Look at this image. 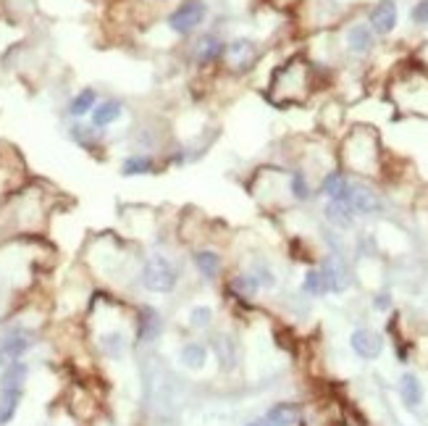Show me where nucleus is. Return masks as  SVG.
Here are the masks:
<instances>
[{
	"label": "nucleus",
	"instance_id": "ddd939ff",
	"mask_svg": "<svg viewBox=\"0 0 428 426\" xmlns=\"http://www.w3.org/2000/svg\"><path fill=\"white\" fill-rule=\"evenodd\" d=\"M95 103H97V92L87 87V90H82L79 95L71 98V103H69V113H71L74 119H82V116H87V113H92Z\"/></svg>",
	"mask_w": 428,
	"mask_h": 426
},
{
	"label": "nucleus",
	"instance_id": "412c9836",
	"mask_svg": "<svg viewBox=\"0 0 428 426\" xmlns=\"http://www.w3.org/2000/svg\"><path fill=\"white\" fill-rule=\"evenodd\" d=\"M224 53H226L224 43H218L213 37H203V40H200V48H197V61H200V64H211V61H215L218 55H224Z\"/></svg>",
	"mask_w": 428,
	"mask_h": 426
},
{
	"label": "nucleus",
	"instance_id": "f8f14e48",
	"mask_svg": "<svg viewBox=\"0 0 428 426\" xmlns=\"http://www.w3.org/2000/svg\"><path fill=\"white\" fill-rule=\"evenodd\" d=\"M350 182L344 179L342 174H329L323 179V187L321 192L326 197H331V200H339V203H347V197H350Z\"/></svg>",
	"mask_w": 428,
	"mask_h": 426
},
{
	"label": "nucleus",
	"instance_id": "393cba45",
	"mask_svg": "<svg viewBox=\"0 0 428 426\" xmlns=\"http://www.w3.org/2000/svg\"><path fill=\"white\" fill-rule=\"evenodd\" d=\"M231 287H234L236 295H242V297H252L257 292L255 276H250V274H242V276H236L234 282H231Z\"/></svg>",
	"mask_w": 428,
	"mask_h": 426
},
{
	"label": "nucleus",
	"instance_id": "aec40b11",
	"mask_svg": "<svg viewBox=\"0 0 428 426\" xmlns=\"http://www.w3.org/2000/svg\"><path fill=\"white\" fill-rule=\"evenodd\" d=\"M194 263H197V269H200L203 276H208V279H213L215 274L221 271V258H218V253H213V250H200L194 255Z\"/></svg>",
	"mask_w": 428,
	"mask_h": 426
},
{
	"label": "nucleus",
	"instance_id": "7ed1b4c3",
	"mask_svg": "<svg viewBox=\"0 0 428 426\" xmlns=\"http://www.w3.org/2000/svg\"><path fill=\"white\" fill-rule=\"evenodd\" d=\"M32 348V334L24 332V329H16L11 334L0 339V369L11 366V363L22 361V355Z\"/></svg>",
	"mask_w": 428,
	"mask_h": 426
},
{
	"label": "nucleus",
	"instance_id": "f03ea898",
	"mask_svg": "<svg viewBox=\"0 0 428 426\" xmlns=\"http://www.w3.org/2000/svg\"><path fill=\"white\" fill-rule=\"evenodd\" d=\"M208 16V6L203 0H187L169 16V29L176 34H192Z\"/></svg>",
	"mask_w": 428,
	"mask_h": 426
},
{
	"label": "nucleus",
	"instance_id": "5701e85b",
	"mask_svg": "<svg viewBox=\"0 0 428 426\" xmlns=\"http://www.w3.org/2000/svg\"><path fill=\"white\" fill-rule=\"evenodd\" d=\"M205 358H208V350H205V345H200V342H192V345H187V348L182 350V363L187 369H203Z\"/></svg>",
	"mask_w": 428,
	"mask_h": 426
},
{
	"label": "nucleus",
	"instance_id": "9d476101",
	"mask_svg": "<svg viewBox=\"0 0 428 426\" xmlns=\"http://www.w3.org/2000/svg\"><path fill=\"white\" fill-rule=\"evenodd\" d=\"M300 418V408L292 403H278L266 413V424L271 426H294Z\"/></svg>",
	"mask_w": 428,
	"mask_h": 426
},
{
	"label": "nucleus",
	"instance_id": "a878e982",
	"mask_svg": "<svg viewBox=\"0 0 428 426\" xmlns=\"http://www.w3.org/2000/svg\"><path fill=\"white\" fill-rule=\"evenodd\" d=\"M292 195L297 197V200H308V197H311V187L305 182V174H302V171H294V174H292Z\"/></svg>",
	"mask_w": 428,
	"mask_h": 426
},
{
	"label": "nucleus",
	"instance_id": "cd10ccee",
	"mask_svg": "<svg viewBox=\"0 0 428 426\" xmlns=\"http://www.w3.org/2000/svg\"><path fill=\"white\" fill-rule=\"evenodd\" d=\"M103 345H106V350L110 353V355H121L124 353V337L121 334H110V337L103 339Z\"/></svg>",
	"mask_w": 428,
	"mask_h": 426
},
{
	"label": "nucleus",
	"instance_id": "1a4fd4ad",
	"mask_svg": "<svg viewBox=\"0 0 428 426\" xmlns=\"http://www.w3.org/2000/svg\"><path fill=\"white\" fill-rule=\"evenodd\" d=\"M347 48L357 55L368 53L373 48V29L365 27V24H355L352 29L347 32Z\"/></svg>",
	"mask_w": 428,
	"mask_h": 426
},
{
	"label": "nucleus",
	"instance_id": "f257e3e1",
	"mask_svg": "<svg viewBox=\"0 0 428 426\" xmlns=\"http://www.w3.org/2000/svg\"><path fill=\"white\" fill-rule=\"evenodd\" d=\"M142 284L152 292H171L176 287V269L166 255H152L145 271H142Z\"/></svg>",
	"mask_w": 428,
	"mask_h": 426
},
{
	"label": "nucleus",
	"instance_id": "0eeeda50",
	"mask_svg": "<svg viewBox=\"0 0 428 426\" xmlns=\"http://www.w3.org/2000/svg\"><path fill=\"white\" fill-rule=\"evenodd\" d=\"M321 274H323V279H326V287H329L331 292H344L347 284H350V274H347V269L342 266V261H336V258H326Z\"/></svg>",
	"mask_w": 428,
	"mask_h": 426
},
{
	"label": "nucleus",
	"instance_id": "9b49d317",
	"mask_svg": "<svg viewBox=\"0 0 428 426\" xmlns=\"http://www.w3.org/2000/svg\"><path fill=\"white\" fill-rule=\"evenodd\" d=\"M121 119V103L118 100H106V103H100L92 108V127L95 129H103L108 124H113V121Z\"/></svg>",
	"mask_w": 428,
	"mask_h": 426
},
{
	"label": "nucleus",
	"instance_id": "4be33fe9",
	"mask_svg": "<svg viewBox=\"0 0 428 426\" xmlns=\"http://www.w3.org/2000/svg\"><path fill=\"white\" fill-rule=\"evenodd\" d=\"M158 329H161L158 313H155L152 308H145V311H142V318H139V339L150 342V339L158 334Z\"/></svg>",
	"mask_w": 428,
	"mask_h": 426
},
{
	"label": "nucleus",
	"instance_id": "4468645a",
	"mask_svg": "<svg viewBox=\"0 0 428 426\" xmlns=\"http://www.w3.org/2000/svg\"><path fill=\"white\" fill-rule=\"evenodd\" d=\"M399 395H402L405 405H410V408H415V405L423 403V387H420V382H418V376L405 374L402 382H399Z\"/></svg>",
	"mask_w": 428,
	"mask_h": 426
},
{
	"label": "nucleus",
	"instance_id": "20e7f679",
	"mask_svg": "<svg viewBox=\"0 0 428 426\" xmlns=\"http://www.w3.org/2000/svg\"><path fill=\"white\" fill-rule=\"evenodd\" d=\"M350 345H352V350L360 358L373 361V358L381 355V350H384V339L378 337L376 332H371V329H357L352 334V339H350Z\"/></svg>",
	"mask_w": 428,
	"mask_h": 426
},
{
	"label": "nucleus",
	"instance_id": "c756f323",
	"mask_svg": "<svg viewBox=\"0 0 428 426\" xmlns=\"http://www.w3.org/2000/svg\"><path fill=\"white\" fill-rule=\"evenodd\" d=\"M257 276H255V282L257 287H273L276 284V279H273V274L268 271V269H263V266H257Z\"/></svg>",
	"mask_w": 428,
	"mask_h": 426
},
{
	"label": "nucleus",
	"instance_id": "7c9ffc66",
	"mask_svg": "<svg viewBox=\"0 0 428 426\" xmlns=\"http://www.w3.org/2000/svg\"><path fill=\"white\" fill-rule=\"evenodd\" d=\"M247 426H263V421H255V424H247Z\"/></svg>",
	"mask_w": 428,
	"mask_h": 426
},
{
	"label": "nucleus",
	"instance_id": "f3484780",
	"mask_svg": "<svg viewBox=\"0 0 428 426\" xmlns=\"http://www.w3.org/2000/svg\"><path fill=\"white\" fill-rule=\"evenodd\" d=\"M226 53L234 58L239 69H247V64H252V58H255V45H252V40H234L226 48Z\"/></svg>",
	"mask_w": 428,
	"mask_h": 426
},
{
	"label": "nucleus",
	"instance_id": "6e6552de",
	"mask_svg": "<svg viewBox=\"0 0 428 426\" xmlns=\"http://www.w3.org/2000/svg\"><path fill=\"white\" fill-rule=\"evenodd\" d=\"M29 376V369L27 363L16 361L11 366L3 369V376H0V390H13V392H24V382Z\"/></svg>",
	"mask_w": 428,
	"mask_h": 426
},
{
	"label": "nucleus",
	"instance_id": "2eb2a0df",
	"mask_svg": "<svg viewBox=\"0 0 428 426\" xmlns=\"http://www.w3.org/2000/svg\"><path fill=\"white\" fill-rule=\"evenodd\" d=\"M352 208L347 206V203H339V200H331L329 206H326V219L331 221L334 227H339V229H347V227H352Z\"/></svg>",
	"mask_w": 428,
	"mask_h": 426
},
{
	"label": "nucleus",
	"instance_id": "bb28decb",
	"mask_svg": "<svg viewBox=\"0 0 428 426\" xmlns=\"http://www.w3.org/2000/svg\"><path fill=\"white\" fill-rule=\"evenodd\" d=\"M211 318H213V311L211 308H194L192 313H190V321H192V327H208L211 324Z\"/></svg>",
	"mask_w": 428,
	"mask_h": 426
},
{
	"label": "nucleus",
	"instance_id": "c85d7f7f",
	"mask_svg": "<svg viewBox=\"0 0 428 426\" xmlns=\"http://www.w3.org/2000/svg\"><path fill=\"white\" fill-rule=\"evenodd\" d=\"M410 16H413V22L415 24H428V0H420Z\"/></svg>",
	"mask_w": 428,
	"mask_h": 426
},
{
	"label": "nucleus",
	"instance_id": "b1692460",
	"mask_svg": "<svg viewBox=\"0 0 428 426\" xmlns=\"http://www.w3.org/2000/svg\"><path fill=\"white\" fill-rule=\"evenodd\" d=\"M302 290H305L308 295H315V297H321V295H326V292H329V287H326V279H323V274L315 271V269L305 274Z\"/></svg>",
	"mask_w": 428,
	"mask_h": 426
},
{
	"label": "nucleus",
	"instance_id": "39448f33",
	"mask_svg": "<svg viewBox=\"0 0 428 426\" xmlns=\"http://www.w3.org/2000/svg\"><path fill=\"white\" fill-rule=\"evenodd\" d=\"M347 206L352 208L355 213H378L381 211V197L376 195L373 190H368L363 185L350 187V197H347Z\"/></svg>",
	"mask_w": 428,
	"mask_h": 426
},
{
	"label": "nucleus",
	"instance_id": "6ab92c4d",
	"mask_svg": "<svg viewBox=\"0 0 428 426\" xmlns=\"http://www.w3.org/2000/svg\"><path fill=\"white\" fill-rule=\"evenodd\" d=\"M121 171H124V176L152 174V171H155V161H152L150 155H131V158L124 161Z\"/></svg>",
	"mask_w": 428,
	"mask_h": 426
},
{
	"label": "nucleus",
	"instance_id": "dca6fc26",
	"mask_svg": "<svg viewBox=\"0 0 428 426\" xmlns=\"http://www.w3.org/2000/svg\"><path fill=\"white\" fill-rule=\"evenodd\" d=\"M213 350H215V355H218V361H221L224 369H234V363H236L234 339L226 337V334H218V337L213 339Z\"/></svg>",
	"mask_w": 428,
	"mask_h": 426
},
{
	"label": "nucleus",
	"instance_id": "a211bd4d",
	"mask_svg": "<svg viewBox=\"0 0 428 426\" xmlns=\"http://www.w3.org/2000/svg\"><path fill=\"white\" fill-rule=\"evenodd\" d=\"M19 403H22V392L0 390V426L11 424V418L19 411Z\"/></svg>",
	"mask_w": 428,
	"mask_h": 426
},
{
	"label": "nucleus",
	"instance_id": "423d86ee",
	"mask_svg": "<svg viewBox=\"0 0 428 426\" xmlns=\"http://www.w3.org/2000/svg\"><path fill=\"white\" fill-rule=\"evenodd\" d=\"M368 22H371V29H373L376 34H389L397 27V3L394 0H381V3H376Z\"/></svg>",
	"mask_w": 428,
	"mask_h": 426
}]
</instances>
